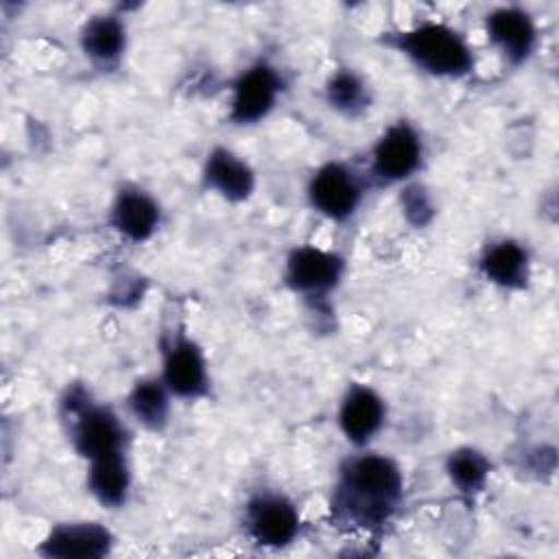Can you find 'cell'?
I'll return each mask as SVG.
<instances>
[{"label":"cell","mask_w":559,"mask_h":559,"mask_svg":"<svg viewBox=\"0 0 559 559\" xmlns=\"http://www.w3.org/2000/svg\"><path fill=\"white\" fill-rule=\"evenodd\" d=\"M404 469L382 452L369 448L343 459L330 491V518L336 526L378 533L404 504Z\"/></svg>","instance_id":"6da1fadb"},{"label":"cell","mask_w":559,"mask_h":559,"mask_svg":"<svg viewBox=\"0 0 559 559\" xmlns=\"http://www.w3.org/2000/svg\"><path fill=\"white\" fill-rule=\"evenodd\" d=\"M382 44L432 79L459 81L469 76L476 66L467 37L443 20H421L408 28L386 33Z\"/></svg>","instance_id":"7a4b0ae2"},{"label":"cell","mask_w":559,"mask_h":559,"mask_svg":"<svg viewBox=\"0 0 559 559\" xmlns=\"http://www.w3.org/2000/svg\"><path fill=\"white\" fill-rule=\"evenodd\" d=\"M59 417L72 450L85 461L129 452V428L105 402L96 400L85 384H68L59 400Z\"/></svg>","instance_id":"3957f363"},{"label":"cell","mask_w":559,"mask_h":559,"mask_svg":"<svg viewBox=\"0 0 559 559\" xmlns=\"http://www.w3.org/2000/svg\"><path fill=\"white\" fill-rule=\"evenodd\" d=\"M426 159V142L419 127L406 118L393 120L376 138L369 151L367 181L369 186L408 183L421 170Z\"/></svg>","instance_id":"277c9868"},{"label":"cell","mask_w":559,"mask_h":559,"mask_svg":"<svg viewBox=\"0 0 559 559\" xmlns=\"http://www.w3.org/2000/svg\"><path fill=\"white\" fill-rule=\"evenodd\" d=\"M369 181L345 159H328L308 179L306 197L310 207L330 223H347L360 210Z\"/></svg>","instance_id":"5b68a950"},{"label":"cell","mask_w":559,"mask_h":559,"mask_svg":"<svg viewBox=\"0 0 559 559\" xmlns=\"http://www.w3.org/2000/svg\"><path fill=\"white\" fill-rule=\"evenodd\" d=\"M159 356L157 376L175 400L197 402L210 395L212 378L207 356L183 325H177L162 336Z\"/></svg>","instance_id":"8992f818"},{"label":"cell","mask_w":559,"mask_h":559,"mask_svg":"<svg viewBox=\"0 0 559 559\" xmlns=\"http://www.w3.org/2000/svg\"><path fill=\"white\" fill-rule=\"evenodd\" d=\"M288 83L275 63L258 59L242 68L229 83L227 118L234 127H253L280 105Z\"/></svg>","instance_id":"52a82bcc"},{"label":"cell","mask_w":559,"mask_h":559,"mask_svg":"<svg viewBox=\"0 0 559 559\" xmlns=\"http://www.w3.org/2000/svg\"><path fill=\"white\" fill-rule=\"evenodd\" d=\"M242 526L255 546L282 550L299 539L304 520L290 496L280 489H258L242 507Z\"/></svg>","instance_id":"ba28073f"},{"label":"cell","mask_w":559,"mask_h":559,"mask_svg":"<svg viewBox=\"0 0 559 559\" xmlns=\"http://www.w3.org/2000/svg\"><path fill=\"white\" fill-rule=\"evenodd\" d=\"M345 258L319 245H297L286 253L282 280L286 288L310 304H323L343 284Z\"/></svg>","instance_id":"9c48e42d"},{"label":"cell","mask_w":559,"mask_h":559,"mask_svg":"<svg viewBox=\"0 0 559 559\" xmlns=\"http://www.w3.org/2000/svg\"><path fill=\"white\" fill-rule=\"evenodd\" d=\"M386 415V400L380 391L367 382H349L338 400L336 424L345 441L362 450L382 432Z\"/></svg>","instance_id":"30bf717a"},{"label":"cell","mask_w":559,"mask_h":559,"mask_svg":"<svg viewBox=\"0 0 559 559\" xmlns=\"http://www.w3.org/2000/svg\"><path fill=\"white\" fill-rule=\"evenodd\" d=\"M164 210L153 192L138 183H122L109 203L107 225L122 240L142 245L151 240L162 227Z\"/></svg>","instance_id":"8fae6325"},{"label":"cell","mask_w":559,"mask_h":559,"mask_svg":"<svg viewBox=\"0 0 559 559\" xmlns=\"http://www.w3.org/2000/svg\"><path fill=\"white\" fill-rule=\"evenodd\" d=\"M116 546L114 533L96 520H70L52 524L35 552L48 559H103Z\"/></svg>","instance_id":"7c38bea8"},{"label":"cell","mask_w":559,"mask_h":559,"mask_svg":"<svg viewBox=\"0 0 559 559\" xmlns=\"http://www.w3.org/2000/svg\"><path fill=\"white\" fill-rule=\"evenodd\" d=\"M485 33L489 44L511 68L524 66L535 55L539 44L535 17L518 4L491 9L485 15Z\"/></svg>","instance_id":"4fadbf2b"},{"label":"cell","mask_w":559,"mask_h":559,"mask_svg":"<svg viewBox=\"0 0 559 559\" xmlns=\"http://www.w3.org/2000/svg\"><path fill=\"white\" fill-rule=\"evenodd\" d=\"M201 183L227 203H242L253 197L258 179L253 166L242 155L229 146L214 144L203 159Z\"/></svg>","instance_id":"5bb4252c"},{"label":"cell","mask_w":559,"mask_h":559,"mask_svg":"<svg viewBox=\"0 0 559 559\" xmlns=\"http://www.w3.org/2000/svg\"><path fill=\"white\" fill-rule=\"evenodd\" d=\"M478 273L485 282L502 290H524L531 282V251L518 238H493L489 240L478 260Z\"/></svg>","instance_id":"9a60e30c"},{"label":"cell","mask_w":559,"mask_h":559,"mask_svg":"<svg viewBox=\"0 0 559 559\" xmlns=\"http://www.w3.org/2000/svg\"><path fill=\"white\" fill-rule=\"evenodd\" d=\"M129 31L118 13H98L83 22L79 31V48L83 57L103 72H111L122 63Z\"/></svg>","instance_id":"2e32d148"},{"label":"cell","mask_w":559,"mask_h":559,"mask_svg":"<svg viewBox=\"0 0 559 559\" xmlns=\"http://www.w3.org/2000/svg\"><path fill=\"white\" fill-rule=\"evenodd\" d=\"M133 474L129 452L100 456L87 463L85 487L90 496L105 509H120L131 496Z\"/></svg>","instance_id":"e0dca14e"},{"label":"cell","mask_w":559,"mask_h":559,"mask_svg":"<svg viewBox=\"0 0 559 559\" xmlns=\"http://www.w3.org/2000/svg\"><path fill=\"white\" fill-rule=\"evenodd\" d=\"M173 400V393L159 376H144L131 384L124 397V406L129 417L140 428L148 432H162L170 421Z\"/></svg>","instance_id":"ac0fdd59"},{"label":"cell","mask_w":559,"mask_h":559,"mask_svg":"<svg viewBox=\"0 0 559 559\" xmlns=\"http://www.w3.org/2000/svg\"><path fill=\"white\" fill-rule=\"evenodd\" d=\"M325 105L343 118L356 120L373 105V90L369 81L354 68H336L323 83Z\"/></svg>","instance_id":"d6986e66"},{"label":"cell","mask_w":559,"mask_h":559,"mask_svg":"<svg viewBox=\"0 0 559 559\" xmlns=\"http://www.w3.org/2000/svg\"><path fill=\"white\" fill-rule=\"evenodd\" d=\"M443 472L461 498L474 500L485 491L489 483L491 461L483 450L474 445H459L445 454Z\"/></svg>","instance_id":"ffe728a7"},{"label":"cell","mask_w":559,"mask_h":559,"mask_svg":"<svg viewBox=\"0 0 559 559\" xmlns=\"http://www.w3.org/2000/svg\"><path fill=\"white\" fill-rule=\"evenodd\" d=\"M400 205L413 227H426L435 216V203L421 183L408 181L400 194Z\"/></svg>","instance_id":"44dd1931"}]
</instances>
